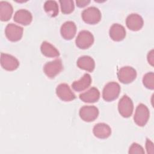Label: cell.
I'll list each match as a JSON object with an SVG mask.
<instances>
[{
  "label": "cell",
  "mask_w": 154,
  "mask_h": 154,
  "mask_svg": "<svg viewBox=\"0 0 154 154\" xmlns=\"http://www.w3.org/2000/svg\"><path fill=\"white\" fill-rule=\"evenodd\" d=\"M61 12L64 14H70L75 9L74 2L72 0H60L59 1Z\"/></svg>",
  "instance_id": "cell-23"
},
{
  "label": "cell",
  "mask_w": 154,
  "mask_h": 154,
  "mask_svg": "<svg viewBox=\"0 0 154 154\" xmlns=\"http://www.w3.org/2000/svg\"><path fill=\"white\" fill-rule=\"evenodd\" d=\"M1 65L6 70L13 71L17 69L19 66V62L14 57L10 54L1 53Z\"/></svg>",
  "instance_id": "cell-11"
},
{
  "label": "cell",
  "mask_w": 154,
  "mask_h": 154,
  "mask_svg": "<svg viewBox=\"0 0 154 154\" xmlns=\"http://www.w3.org/2000/svg\"><path fill=\"white\" fill-rule=\"evenodd\" d=\"M150 112L148 108L143 103H140L136 108L134 116V122L139 126H144L149 119Z\"/></svg>",
  "instance_id": "cell-3"
},
{
  "label": "cell",
  "mask_w": 154,
  "mask_h": 154,
  "mask_svg": "<svg viewBox=\"0 0 154 154\" xmlns=\"http://www.w3.org/2000/svg\"><path fill=\"white\" fill-rule=\"evenodd\" d=\"M90 2L89 0H77L76 1V5L79 8H82L85 7L86 5H88Z\"/></svg>",
  "instance_id": "cell-27"
},
{
  "label": "cell",
  "mask_w": 154,
  "mask_h": 154,
  "mask_svg": "<svg viewBox=\"0 0 154 154\" xmlns=\"http://www.w3.org/2000/svg\"><path fill=\"white\" fill-rule=\"evenodd\" d=\"M23 29L22 27L14 23H8L5 29V34L8 40L17 42L21 39L23 35Z\"/></svg>",
  "instance_id": "cell-9"
},
{
  "label": "cell",
  "mask_w": 154,
  "mask_h": 154,
  "mask_svg": "<svg viewBox=\"0 0 154 154\" xmlns=\"http://www.w3.org/2000/svg\"><path fill=\"white\" fill-rule=\"evenodd\" d=\"M147 61L149 63L151 66H153L154 63V56H153V49H152L150 52H149L147 54Z\"/></svg>",
  "instance_id": "cell-28"
},
{
  "label": "cell",
  "mask_w": 154,
  "mask_h": 154,
  "mask_svg": "<svg viewBox=\"0 0 154 154\" xmlns=\"http://www.w3.org/2000/svg\"><path fill=\"white\" fill-rule=\"evenodd\" d=\"M128 152L129 154L144 153V150L143 148L140 144H138L136 143H134L130 146Z\"/></svg>",
  "instance_id": "cell-25"
},
{
  "label": "cell",
  "mask_w": 154,
  "mask_h": 154,
  "mask_svg": "<svg viewBox=\"0 0 154 154\" xmlns=\"http://www.w3.org/2000/svg\"><path fill=\"white\" fill-rule=\"evenodd\" d=\"M76 32V26L72 21H67L61 26L60 33L63 38L67 40L72 39Z\"/></svg>",
  "instance_id": "cell-13"
},
{
  "label": "cell",
  "mask_w": 154,
  "mask_h": 154,
  "mask_svg": "<svg viewBox=\"0 0 154 154\" xmlns=\"http://www.w3.org/2000/svg\"><path fill=\"white\" fill-rule=\"evenodd\" d=\"M143 84L150 90L154 89V73L152 72L146 73L143 78Z\"/></svg>",
  "instance_id": "cell-24"
},
{
  "label": "cell",
  "mask_w": 154,
  "mask_h": 154,
  "mask_svg": "<svg viewBox=\"0 0 154 154\" xmlns=\"http://www.w3.org/2000/svg\"><path fill=\"white\" fill-rule=\"evenodd\" d=\"M100 98V92L96 87H91L87 91L79 94V99L85 103H94Z\"/></svg>",
  "instance_id": "cell-18"
},
{
  "label": "cell",
  "mask_w": 154,
  "mask_h": 154,
  "mask_svg": "<svg viewBox=\"0 0 154 154\" xmlns=\"http://www.w3.org/2000/svg\"><path fill=\"white\" fill-rule=\"evenodd\" d=\"M109 34L112 40L120 42L123 40L126 37V30L122 25L114 23L109 28Z\"/></svg>",
  "instance_id": "cell-14"
},
{
  "label": "cell",
  "mask_w": 154,
  "mask_h": 154,
  "mask_svg": "<svg viewBox=\"0 0 154 154\" xmlns=\"http://www.w3.org/2000/svg\"><path fill=\"white\" fill-rule=\"evenodd\" d=\"M42 54L47 57H57L60 55L58 49L48 42H43L40 46Z\"/></svg>",
  "instance_id": "cell-21"
},
{
  "label": "cell",
  "mask_w": 154,
  "mask_h": 154,
  "mask_svg": "<svg viewBox=\"0 0 154 154\" xmlns=\"http://www.w3.org/2000/svg\"><path fill=\"white\" fill-rule=\"evenodd\" d=\"M93 132L95 137L100 139L108 138L111 134V129L109 125L104 123H99L94 125Z\"/></svg>",
  "instance_id": "cell-15"
},
{
  "label": "cell",
  "mask_w": 154,
  "mask_h": 154,
  "mask_svg": "<svg viewBox=\"0 0 154 154\" xmlns=\"http://www.w3.org/2000/svg\"><path fill=\"white\" fill-rule=\"evenodd\" d=\"M63 69L61 60L57 59L46 63L43 67V71L49 78H55Z\"/></svg>",
  "instance_id": "cell-6"
},
{
  "label": "cell",
  "mask_w": 154,
  "mask_h": 154,
  "mask_svg": "<svg viewBox=\"0 0 154 154\" xmlns=\"http://www.w3.org/2000/svg\"><path fill=\"white\" fill-rule=\"evenodd\" d=\"M56 94L61 100L64 102H70L76 98L74 93L66 83L60 84L57 87Z\"/></svg>",
  "instance_id": "cell-10"
},
{
  "label": "cell",
  "mask_w": 154,
  "mask_h": 154,
  "mask_svg": "<svg viewBox=\"0 0 154 154\" xmlns=\"http://www.w3.org/2000/svg\"><path fill=\"white\" fill-rule=\"evenodd\" d=\"M143 19L142 17L136 13H132L128 16L126 19L127 27L134 31H139L143 26Z\"/></svg>",
  "instance_id": "cell-12"
},
{
  "label": "cell",
  "mask_w": 154,
  "mask_h": 154,
  "mask_svg": "<svg viewBox=\"0 0 154 154\" xmlns=\"http://www.w3.org/2000/svg\"><path fill=\"white\" fill-rule=\"evenodd\" d=\"M91 77L88 73H85L78 81H75L72 84V88L78 92L82 91L88 88L91 84Z\"/></svg>",
  "instance_id": "cell-17"
},
{
  "label": "cell",
  "mask_w": 154,
  "mask_h": 154,
  "mask_svg": "<svg viewBox=\"0 0 154 154\" xmlns=\"http://www.w3.org/2000/svg\"><path fill=\"white\" fill-rule=\"evenodd\" d=\"M118 110L120 114L125 117H131L134 110L133 102L127 95H124L119 100L118 103Z\"/></svg>",
  "instance_id": "cell-5"
},
{
  "label": "cell",
  "mask_w": 154,
  "mask_h": 154,
  "mask_svg": "<svg viewBox=\"0 0 154 154\" xmlns=\"http://www.w3.org/2000/svg\"><path fill=\"white\" fill-rule=\"evenodd\" d=\"M44 10L51 17L57 16L59 12L58 5L55 1H46L44 4Z\"/></svg>",
  "instance_id": "cell-22"
},
{
  "label": "cell",
  "mask_w": 154,
  "mask_h": 154,
  "mask_svg": "<svg viewBox=\"0 0 154 154\" xmlns=\"http://www.w3.org/2000/svg\"><path fill=\"white\" fill-rule=\"evenodd\" d=\"M13 19L14 21L16 23L26 26L31 23L32 20V16L28 10L20 9L15 13Z\"/></svg>",
  "instance_id": "cell-16"
},
{
  "label": "cell",
  "mask_w": 154,
  "mask_h": 154,
  "mask_svg": "<svg viewBox=\"0 0 154 154\" xmlns=\"http://www.w3.org/2000/svg\"><path fill=\"white\" fill-rule=\"evenodd\" d=\"M13 8L11 4L7 1L0 2V19L1 21H8L11 17Z\"/></svg>",
  "instance_id": "cell-20"
},
{
  "label": "cell",
  "mask_w": 154,
  "mask_h": 154,
  "mask_svg": "<svg viewBox=\"0 0 154 154\" xmlns=\"http://www.w3.org/2000/svg\"><path fill=\"white\" fill-rule=\"evenodd\" d=\"M146 147L147 149V153H153V144L149 139H147V140H146Z\"/></svg>",
  "instance_id": "cell-26"
},
{
  "label": "cell",
  "mask_w": 154,
  "mask_h": 154,
  "mask_svg": "<svg viewBox=\"0 0 154 154\" xmlns=\"http://www.w3.org/2000/svg\"><path fill=\"white\" fill-rule=\"evenodd\" d=\"M120 92V85L116 82H109L105 85L103 89L102 97L106 102H111L119 97Z\"/></svg>",
  "instance_id": "cell-1"
},
{
  "label": "cell",
  "mask_w": 154,
  "mask_h": 154,
  "mask_svg": "<svg viewBox=\"0 0 154 154\" xmlns=\"http://www.w3.org/2000/svg\"><path fill=\"white\" fill-rule=\"evenodd\" d=\"M117 77L120 82L123 84H129L134 81L137 77V72L131 66H125L119 69Z\"/></svg>",
  "instance_id": "cell-7"
},
{
  "label": "cell",
  "mask_w": 154,
  "mask_h": 154,
  "mask_svg": "<svg viewBox=\"0 0 154 154\" xmlns=\"http://www.w3.org/2000/svg\"><path fill=\"white\" fill-rule=\"evenodd\" d=\"M81 17L86 23L94 25L100 22L102 15L99 8L96 7H90L82 11Z\"/></svg>",
  "instance_id": "cell-2"
},
{
  "label": "cell",
  "mask_w": 154,
  "mask_h": 154,
  "mask_svg": "<svg viewBox=\"0 0 154 154\" xmlns=\"http://www.w3.org/2000/svg\"><path fill=\"white\" fill-rule=\"evenodd\" d=\"M79 114L81 119L84 122H91L97 118L99 109L95 106L85 105L80 108Z\"/></svg>",
  "instance_id": "cell-8"
},
{
  "label": "cell",
  "mask_w": 154,
  "mask_h": 154,
  "mask_svg": "<svg viewBox=\"0 0 154 154\" xmlns=\"http://www.w3.org/2000/svg\"><path fill=\"white\" fill-rule=\"evenodd\" d=\"M76 64L79 69L90 72H93L95 68L94 60L88 55L80 57L76 61Z\"/></svg>",
  "instance_id": "cell-19"
},
{
  "label": "cell",
  "mask_w": 154,
  "mask_h": 154,
  "mask_svg": "<svg viewBox=\"0 0 154 154\" xmlns=\"http://www.w3.org/2000/svg\"><path fill=\"white\" fill-rule=\"evenodd\" d=\"M94 42L93 35L88 31L82 30L80 31L75 40L77 47L81 49L89 48Z\"/></svg>",
  "instance_id": "cell-4"
}]
</instances>
